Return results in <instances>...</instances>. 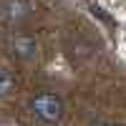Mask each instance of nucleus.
<instances>
[{
  "instance_id": "obj_1",
  "label": "nucleus",
  "mask_w": 126,
  "mask_h": 126,
  "mask_svg": "<svg viewBox=\"0 0 126 126\" xmlns=\"http://www.w3.org/2000/svg\"><path fill=\"white\" fill-rule=\"evenodd\" d=\"M28 109H30V113H33L38 121L58 124L63 119V113H66V103H63V98L58 93H53V91H40V93H35V96L28 101Z\"/></svg>"
},
{
  "instance_id": "obj_2",
  "label": "nucleus",
  "mask_w": 126,
  "mask_h": 126,
  "mask_svg": "<svg viewBox=\"0 0 126 126\" xmlns=\"http://www.w3.org/2000/svg\"><path fill=\"white\" fill-rule=\"evenodd\" d=\"M5 48L10 50V56H13V58L23 61V63L35 61L38 53H40L38 38L30 35V33H10V35L5 38Z\"/></svg>"
},
{
  "instance_id": "obj_3",
  "label": "nucleus",
  "mask_w": 126,
  "mask_h": 126,
  "mask_svg": "<svg viewBox=\"0 0 126 126\" xmlns=\"http://www.w3.org/2000/svg\"><path fill=\"white\" fill-rule=\"evenodd\" d=\"M33 15V5L28 0H3L0 3V18L8 25H23Z\"/></svg>"
},
{
  "instance_id": "obj_4",
  "label": "nucleus",
  "mask_w": 126,
  "mask_h": 126,
  "mask_svg": "<svg viewBox=\"0 0 126 126\" xmlns=\"http://www.w3.org/2000/svg\"><path fill=\"white\" fill-rule=\"evenodd\" d=\"M15 88H18V78H15V73L10 71L8 66H3V63H0V98L13 96Z\"/></svg>"
},
{
  "instance_id": "obj_5",
  "label": "nucleus",
  "mask_w": 126,
  "mask_h": 126,
  "mask_svg": "<svg viewBox=\"0 0 126 126\" xmlns=\"http://www.w3.org/2000/svg\"><path fill=\"white\" fill-rule=\"evenodd\" d=\"M88 126H111V124H106V121H93V124H88Z\"/></svg>"
},
{
  "instance_id": "obj_6",
  "label": "nucleus",
  "mask_w": 126,
  "mask_h": 126,
  "mask_svg": "<svg viewBox=\"0 0 126 126\" xmlns=\"http://www.w3.org/2000/svg\"><path fill=\"white\" fill-rule=\"evenodd\" d=\"M111 126H124V124H111Z\"/></svg>"
}]
</instances>
